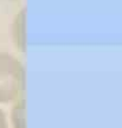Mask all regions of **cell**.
<instances>
[{
    "mask_svg": "<svg viewBox=\"0 0 122 128\" xmlns=\"http://www.w3.org/2000/svg\"><path fill=\"white\" fill-rule=\"evenodd\" d=\"M23 68L12 56L0 54V102H7L19 94L23 86Z\"/></svg>",
    "mask_w": 122,
    "mask_h": 128,
    "instance_id": "1",
    "label": "cell"
},
{
    "mask_svg": "<svg viewBox=\"0 0 122 128\" xmlns=\"http://www.w3.org/2000/svg\"><path fill=\"white\" fill-rule=\"evenodd\" d=\"M0 128H6V119L1 110H0Z\"/></svg>",
    "mask_w": 122,
    "mask_h": 128,
    "instance_id": "2",
    "label": "cell"
}]
</instances>
